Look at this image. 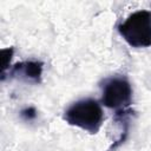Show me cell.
<instances>
[{
  "label": "cell",
  "instance_id": "obj_3",
  "mask_svg": "<svg viewBox=\"0 0 151 151\" xmlns=\"http://www.w3.org/2000/svg\"><path fill=\"white\" fill-rule=\"evenodd\" d=\"M132 87L125 77H111L101 85V103L114 111L130 109L132 104Z\"/></svg>",
  "mask_w": 151,
  "mask_h": 151
},
{
  "label": "cell",
  "instance_id": "obj_4",
  "mask_svg": "<svg viewBox=\"0 0 151 151\" xmlns=\"http://www.w3.org/2000/svg\"><path fill=\"white\" fill-rule=\"evenodd\" d=\"M44 63L39 60H27L17 63L9 71L11 78H20L33 84L41 83Z\"/></svg>",
  "mask_w": 151,
  "mask_h": 151
},
{
  "label": "cell",
  "instance_id": "obj_1",
  "mask_svg": "<svg viewBox=\"0 0 151 151\" xmlns=\"http://www.w3.org/2000/svg\"><path fill=\"white\" fill-rule=\"evenodd\" d=\"M64 120L72 126L79 127L88 133H97L104 120V112L100 104L92 99H80L70 105L63 116Z\"/></svg>",
  "mask_w": 151,
  "mask_h": 151
},
{
  "label": "cell",
  "instance_id": "obj_6",
  "mask_svg": "<svg viewBox=\"0 0 151 151\" xmlns=\"http://www.w3.org/2000/svg\"><path fill=\"white\" fill-rule=\"evenodd\" d=\"M13 52H14L13 47L1 50V60H2V64H1V80H5L6 70L11 66V60H12V57H13Z\"/></svg>",
  "mask_w": 151,
  "mask_h": 151
},
{
  "label": "cell",
  "instance_id": "obj_2",
  "mask_svg": "<svg viewBox=\"0 0 151 151\" xmlns=\"http://www.w3.org/2000/svg\"><path fill=\"white\" fill-rule=\"evenodd\" d=\"M120 37L136 48L151 46V12L140 9L131 13L118 26Z\"/></svg>",
  "mask_w": 151,
  "mask_h": 151
},
{
  "label": "cell",
  "instance_id": "obj_5",
  "mask_svg": "<svg viewBox=\"0 0 151 151\" xmlns=\"http://www.w3.org/2000/svg\"><path fill=\"white\" fill-rule=\"evenodd\" d=\"M133 110L130 107V109H126V110H122V111H116L114 112V116H113V120L114 123L119 126V134L117 137V139L113 142V144L110 146L109 151H113L116 150L117 147H119L127 138L129 136V130H130V120H131V117L133 116Z\"/></svg>",
  "mask_w": 151,
  "mask_h": 151
},
{
  "label": "cell",
  "instance_id": "obj_7",
  "mask_svg": "<svg viewBox=\"0 0 151 151\" xmlns=\"http://www.w3.org/2000/svg\"><path fill=\"white\" fill-rule=\"evenodd\" d=\"M37 116H38V111L34 106H28L20 111V117L25 122H32L37 118Z\"/></svg>",
  "mask_w": 151,
  "mask_h": 151
}]
</instances>
